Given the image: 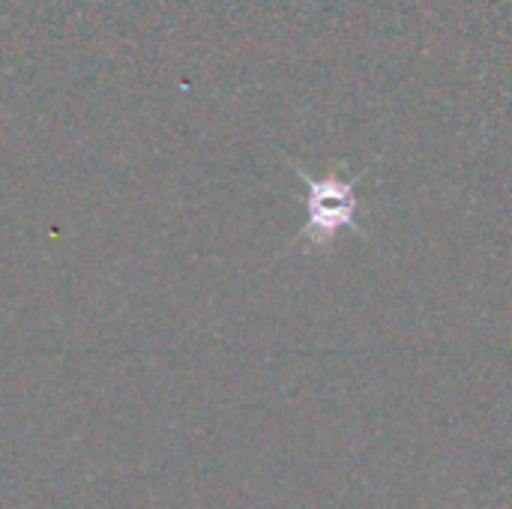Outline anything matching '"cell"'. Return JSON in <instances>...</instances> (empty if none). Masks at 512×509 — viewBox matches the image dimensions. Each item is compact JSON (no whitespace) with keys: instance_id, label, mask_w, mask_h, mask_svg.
I'll return each instance as SVG.
<instances>
[{"instance_id":"6da1fadb","label":"cell","mask_w":512,"mask_h":509,"mask_svg":"<svg viewBox=\"0 0 512 509\" xmlns=\"http://www.w3.org/2000/svg\"><path fill=\"white\" fill-rule=\"evenodd\" d=\"M297 177L309 186V222L300 231V240L309 249H330L336 234L345 228H357V177L345 180L339 174L312 177L297 168Z\"/></svg>"}]
</instances>
